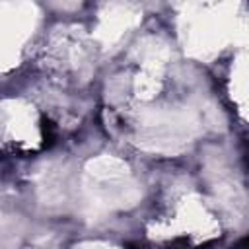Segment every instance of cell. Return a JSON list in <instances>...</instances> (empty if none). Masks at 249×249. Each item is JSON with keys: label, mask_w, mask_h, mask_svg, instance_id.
Masks as SVG:
<instances>
[{"label": "cell", "mask_w": 249, "mask_h": 249, "mask_svg": "<svg viewBox=\"0 0 249 249\" xmlns=\"http://www.w3.org/2000/svg\"><path fill=\"white\" fill-rule=\"evenodd\" d=\"M231 249H247V239H245V237H243V239H241V241H239V243H237V245H233V247H231Z\"/></svg>", "instance_id": "1"}]
</instances>
